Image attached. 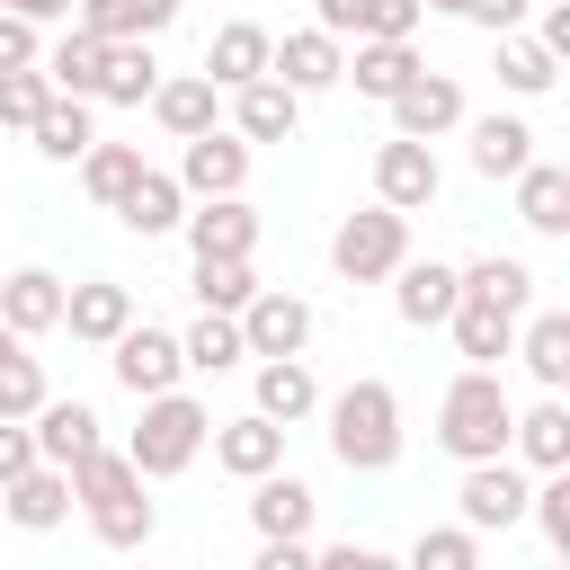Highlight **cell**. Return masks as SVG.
Instances as JSON below:
<instances>
[{
    "instance_id": "6da1fadb",
    "label": "cell",
    "mask_w": 570,
    "mask_h": 570,
    "mask_svg": "<svg viewBox=\"0 0 570 570\" xmlns=\"http://www.w3.org/2000/svg\"><path fill=\"white\" fill-rule=\"evenodd\" d=\"M71 499L89 508V534H98L107 552H142V543H151V499H142V472H134V454H116V445H89V454L71 463Z\"/></svg>"
},
{
    "instance_id": "7a4b0ae2",
    "label": "cell",
    "mask_w": 570,
    "mask_h": 570,
    "mask_svg": "<svg viewBox=\"0 0 570 570\" xmlns=\"http://www.w3.org/2000/svg\"><path fill=\"white\" fill-rule=\"evenodd\" d=\"M321 410H330V454H338L347 472H392V463H401V392H392V383L356 374V383L330 392Z\"/></svg>"
},
{
    "instance_id": "3957f363",
    "label": "cell",
    "mask_w": 570,
    "mask_h": 570,
    "mask_svg": "<svg viewBox=\"0 0 570 570\" xmlns=\"http://www.w3.org/2000/svg\"><path fill=\"white\" fill-rule=\"evenodd\" d=\"M508 419H517V401H508L499 365H463V374L445 383V401H436V445H445L454 463L508 454Z\"/></svg>"
},
{
    "instance_id": "277c9868",
    "label": "cell",
    "mask_w": 570,
    "mask_h": 570,
    "mask_svg": "<svg viewBox=\"0 0 570 570\" xmlns=\"http://www.w3.org/2000/svg\"><path fill=\"white\" fill-rule=\"evenodd\" d=\"M205 436H214V410H205V401H187V392L169 383V392H142V428H134V445H125V454H134V472H142V481H178V472L205 454Z\"/></svg>"
},
{
    "instance_id": "5b68a950",
    "label": "cell",
    "mask_w": 570,
    "mask_h": 570,
    "mask_svg": "<svg viewBox=\"0 0 570 570\" xmlns=\"http://www.w3.org/2000/svg\"><path fill=\"white\" fill-rule=\"evenodd\" d=\"M410 258V214H392L383 196L365 205V214H347L338 232H330V267L347 276V285H383L392 267Z\"/></svg>"
},
{
    "instance_id": "8992f818",
    "label": "cell",
    "mask_w": 570,
    "mask_h": 570,
    "mask_svg": "<svg viewBox=\"0 0 570 570\" xmlns=\"http://www.w3.org/2000/svg\"><path fill=\"white\" fill-rule=\"evenodd\" d=\"M454 508H463V525H472V534H508V525L525 517V472H517L508 454H481V463H463Z\"/></svg>"
},
{
    "instance_id": "52a82bcc",
    "label": "cell",
    "mask_w": 570,
    "mask_h": 570,
    "mask_svg": "<svg viewBox=\"0 0 570 570\" xmlns=\"http://www.w3.org/2000/svg\"><path fill=\"white\" fill-rule=\"evenodd\" d=\"M436 187H445V169H436V151H428L419 134H392V142L374 151V196H383L392 214H428Z\"/></svg>"
},
{
    "instance_id": "ba28073f",
    "label": "cell",
    "mask_w": 570,
    "mask_h": 570,
    "mask_svg": "<svg viewBox=\"0 0 570 570\" xmlns=\"http://www.w3.org/2000/svg\"><path fill=\"white\" fill-rule=\"evenodd\" d=\"M107 365H116V383L142 401V392H169L178 374H187V356H178V338L169 330H151V321H125L116 338H107Z\"/></svg>"
},
{
    "instance_id": "9c48e42d",
    "label": "cell",
    "mask_w": 570,
    "mask_h": 570,
    "mask_svg": "<svg viewBox=\"0 0 570 570\" xmlns=\"http://www.w3.org/2000/svg\"><path fill=\"white\" fill-rule=\"evenodd\" d=\"M240 338H249V356H303L312 347V303L285 294V285H258L240 303Z\"/></svg>"
},
{
    "instance_id": "30bf717a",
    "label": "cell",
    "mask_w": 570,
    "mask_h": 570,
    "mask_svg": "<svg viewBox=\"0 0 570 570\" xmlns=\"http://www.w3.org/2000/svg\"><path fill=\"white\" fill-rule=\"evenodd\" d=\"M383 107H392V134L436 142V134H454V125H463V80H454V71H419V80H401Z\"/></svg>"
},
{
    "instance_id": "8fae6325",
    "label": "cell",
    "mask_w": 570,
    "mask_h": 570,
    "mask_svg": "<svg viewBox=\"0 0 570 570\" xmlns=\"http://www.w3.org/2000/svg\"><path fill=\"white\" fill-rule=\"evenodd\" d=\"M178 232H187L196 258H249V249H258V214H249L240 196H187Z\"/></svg>"
},
{
    "instance_id": "7c38bea8",
    "label": "cell",
    "mask_w": 570,
    "mask_h": 570,
    "mask_svg": "<svg viewBox=\"0 0 570 570\" xmlns=\"http://www.w3.org/2000/svg\"><path fill=\"white\" fill-rule=\"evenodd\" d=\"M338 62H347V36H330V27H294V36H276L267 45V71L285 80V89H338Z\"/></svg>"
},
{
    "instance_id": "4fadbf2b",
    "label": "cell",
    "mask_w": 570,
    "mask_h": 570,
    "mask_svg": "<svg viewBox=\"0 0 570 570\" xmlns=\"http://www.w3.org/2000/svg\"><path fill=\"white\" fill-rule=\"evenodd\" d=\"M294 125H303V89H285L276 71L232 89V134L240 142H294Z\"/></svg>"
},
{
    "instance_id": "5bb4252c",
    "label": "cell",
    "mask_w": 570,
    "mask_h": 570,
    "mask_svg": "<svg viewBox=\"0 0 570 570\" xmlns=\"http://www.w3.org/2000/svg\"><path fill=\"white\" fill-rule=\"evenodd\" d=\"M240 178H249V142L240 134H223V125L187 134V151H178V187L187 196H240Z\"/></svg>"
},
{
    "instance_id": "9a60e30c",
    "label": "cell",
    "mask_w": 570,
    "mask_h": 570,
    "mask_svg": "<svg viewBox=\"0 0 570 570\" xmlns=\"http://www.w3.org/2000/svg\"><path fill=\"white\" fill-rule=\"evenodd\" d=\"M454 294H463V267H445V258H401L392 267V312L410 330H445Z\"/></svg>"
},
{
    "instance_id": "2e32d148",
    "label": "cell",
    "mask_w": 570,
    "mask_h": 570,
    "mask_svg": "<svg viewBox=\"0 0 570 570\" xmlns=\"http://www.w3.org/2000/svg\"><path fill=\"white\" fill-rule=\"evenodd\" d=\"M205 445H214V463H223L232 481H258V472H276V463H285V428H276V419H258V410H249V419H214V436H205Z\"/></svg>"
},
{
    "instance_id": "e0dca14e",
    "label": "cell",
    "mask_w": 570,
    "mask_h": 570,
    "mask_svg": "<svg viewBox=\"0 0 570 570\" xmlns=\"http://www.w3.org/2000/svg\"><path fill=\"white\" fill-rule=\"evenodd\" d=\"M0 508H9V525H27V534H53V525L71 517V472L36 454V463H27V472L0 490Z\"/></svg>"
},
{
    "instance_id": "ac0fdd59",
    "label": "cell",
    "mask_w": 570,
    "mask_h": 570,
    "mask_svg": "<svg viewBox=\"0 0 570 570\" xmlns=\"http://www.w3.org/2000/svg\"><path fill=\"white\" fill-rule=\"evenodd\" d=\"M134 321V294L116 285V276H89V285H62V330L80 338V347H107L116 330Z\"/></svg>"
},
{
    "instance_id": "d6986e66",
    "label": "cell",
    "mask_w": 570,
    "mask_h": 570,
    "mask_svg": "<svg viewBox=\"0 0 570 570\" xmlns=\"http://www.w3.org/2000/svg\"><path fill=\"white\" fill-rule=\"evenodd\" d=\"M428 62H419V45L410 36H356V53L338 62V80H356L365 98H392L401 80H419Z\"/></svg>"
},
{
    "instance_id": "ffe728a7",
    "label": "cell",
    "mask_w": 570,
    "mask_h": 570,
    "mask_svg": "<svg viewBox=\"0 0 570 570\" xmlns=\"http://www.w3.org/2000/svg\"><path fill=\"white\" fill-rule=\"evenodd\" d=\"M508 187H517V223H525V232H543V240L570 232V169H561V160H525Z\"/></svg>"
},
{
    "instance_id": "44dd1931",
    "label": "cell",
    "mask_w": 570,
    "mask_h": 570,
    "mask_svg": "<svg viewBox=\"0 0 570 570\" xmlns=\"http://www.w3.org/2000/svg\"><path fill=\"white\" fill-rule=\"evenodd\" d=\"M178 214H187V187H178V169H142V178L116 196V223H125L134 240H160V232H178Z\"/></svg>"
},
{
    "instance_id": "7402d4cb",
    "label": "cell",
    "mask_w": 570,
    "mask_h": 570,
    "mask_svg": "<svg viewBox=\"0 0 570 570\" xmlns=\"http://www.w3.org/2000/svg\"><path fill=\"white\" fill-rule=\"evenodd\" d=\"M0 321H9L18 338L62 330V276H53V267H18V276H0Z\"/></svg>"
},
{
    "instance_id": "603a6c76",
    "label": "cell",
    "mask_w": 570,
    "mask_h": 570,
    "mask_svg": "<svg viewBox=\"0 0 570 570\" xmlns=\"http://www.w3.org/2000/svg\"><path fill=\"white\" fill-rule=\"evenodd\" d=\"M445 330H454V347H463L472 365H499V356L517 347V312H508V303H490V294H454Z\"/></svg>"
},
{
    "instance_id": "cb8c5ba5",
    "label": "cell",
    "mask_w": 570,
    "mask_h": 570,
    "mask_svg": "<svg viewBox=\"0 0 570 570\" xmlns=\"http://www.w3.org/2000/svg\"><path fill=\"white\" fill-rule=\"evenodd\" d=\"M543 392L570 383V312H517V347H508Z\"/></svg>"
},
{
    "instance_id": "d4e9b609",
    "label": "cell",
    "mask_w": 570,
    "mask_h": 570,
    "mask_svg": "<svg viewBox=\"0 0 570 570\" xmlns=\"http://www.w3.org/2000/svg\"><path fill=\"white\" fill-rule=\"evenodd\" d=\"M27 428H36V454H45V463H62V472L98 445V410H89V401H53V392H45V401L27 410Z\"/></svg>"
},
{
    "instance_id": "484cf974",
    "label": "cell",
    "mask_w": 570,
    "mask_h": 570,
    "mask_svg": "<svg viewBox=\"0 0 570 570\" xmlns=\"http://www.w3.org/2000/svg\"><path fill=\"white\" fill-rule=\"evenodd\" d=\"M508 454H517V463H534V472L570 463V401H561V392H543L534 410H517V419H508Z\"/></svg>"
},
{
    "instance_id": "4316f807",
    "label": "cell",
    "mask_w": 570,
    "mask_h": 570,
    "mask_svg": "<svg viewBox=\"0 0 570 570\" xmlns=\"http://www.w3.org/2000/svg\"><path fill=\"white\" fill-rule=\"evenodd\" d=\"M321 410V383H312V365L303 356H258V419H276V428H303Z\"/></svg>"
},
{
    "instance_id": "83f0119b",
    "label": "cell",
    "mask_w": 570,
    "mask_h": 570,
    "mask_svg": "<svg viewBox=\"0 0 570 570\" xmlns=\"http://www.w3.org/2000/svg\"><path fill=\"white\" fill-rule=\"evenodd\" d=\"M267 45H276V36H267L258 18H232V27H214V45H205V80H214V89H240V80H258V71H267Z\"/></svg>"
},
{
    "instance_id": "f1b7e54d",
    "label": "cell",
    "mask_w": 570,
    "mask_h": 570,
    "mask_svg": "<svg viewBox=\"0 0 570 570\" xmlns=\"http://www.w3.org/2000/svg\"><path fill=\"white\" fill-rule=\"evenodd\" d=\"M249 525L258 534H312V481H294L285 463L249 481Z\"/></svg>"
},
{
    "instance_id": "f546056e",
    "label": "cell",
    "mask_w": 570,
    "mask_h": 570,
    "mask_svg": "<svg viewBox=\"0 0 570 570\" xmlns=\"http://www.w3.org/2000/svg\"><path fill=\"white\" fill-rule=\"evenodd\" d=\"M312 27H330V36H410L419 0H312Z\"/></svg>"
},
{
    "instance_id": "4dcf8cb0",
    "label": "cell",
    "mask_w": 570,
    "mask_h": 570,
    "mask_svg": "<svg viewBox=\"0 0 570 570\" xmlns=\"http://www.w3.org/2000/svg\"><path fill=\"white\" fill-rule=\"evenodd\" d=\"M169 18H178V0H71V27H89V36H107V45L160 36Z\"/></svg>"
},
{
    "instance_id": "1f68e13d",
    "label": "cell",
    "mask_w": 570,
    "mask_h": 570,
    "mask_svg": "<svg viewBox=\"0 0 570 570\" xmlns=\"http://www.w3.org/2000/svg\"><path fill=\"white\" fill-rule=\"evenodd\" d=\"M214 98H223V89H214L205 71H178V80H160L142 107L160 116V134H178V142H187V134H205V125H214Z\"/></svg>"
},
{
    "instance_id": "d6a6232c",
    "label": "cell",
    "mask_w": 570,
    "mask_h": 570,
    "mask_svg": "<svg viewBox=\"0 0 570 570\" xmlns=\"http://www.w3.org/2000/svg\"><path fill=\"white\" fill-rule=\"evenodd\" d=\"M27 134H36V151H45V160H80V151L98 142V125H89V98H71V89H53V98L36 107V125H27Z\"/></svg>"
},
{
    "instance_id": "836d02e7",
    "label": "cell",
    "mask_w": 570,
    "mask_h": 570,
    "mask_svg": "<svg viewBox=\"0 0 570 570\" xmlns=\"http://www.w3.org/2000/svg\"><path fill=\"white\" fill-rule=\"evenodd\" d=\"M534 160V125L525 116H472V169L481 178H517Z\"/></svg>"
},
{
    "instance_id": "e575fe53",
    "label": "cell",
    "mask_w": 570,
    "mask_h": 570,
    "mask_svg": "<svg viewBox=\"0 0 570 570\" xmlns=\"http://www.w3.org/2000/svg\"><path fill=\"white\" fill-rule=\"evenodd\" d=\"M160 89V62H151V36H125V45H107V71H98V98L107 107H142Z\"/></svg>"
},
{
    "instance_id": "d590c367",
    "label": "cell",
    "mask_w": 570,
    "mask_h": 570,
    "mask_svg": "<svg viewBox=\"0 0 570 570\" xmlns=\"http://www.w3.org/2000/svg\"><path fill=\"white\" fill-rule=\"evenodd\" d=\"M98 71H107V36L71 27L62 45H45V80H53V89H71V98H98Z\"/></svg>"
},
{
    "instance_id": "8d00e7d4",
    "label": "cell",
    "mask_w": 570,
    "mask_h": 570,
    "mask_svg": "<svg viewBox=\"0 0 570 570\" xmlns=\"http://www.w3.org/2000/svg\"><path fill=\"white\" fill-rule=\"evenodd\" d=\"M178 356H187V374H232V365L249 356V338H240V312H205V321L178 338Z\"/></svg>"
},
{
    "instance_id": "74e56055",
    "label": "cell",
    "mask_w": 570,
    "mask_h": 570,
    "mask_svg": "<svg viewBox=\"0 0 570 570\" xmlns=\"http://www.w3.org/2000/svg\"><path fill=\"white\" fill-rule=\"evenodd\" d=\"M552 80H561V62H552L534 36H517V27H508V36H499V89H517V98H543Z\"/></svg>"
},
{
    "instance_id": "f35d334b",
    "label": "cell",
    "mask_w": 570,
    "mask_h": 570,
    "mask_svg": "<svg viewBox=\"0 0 570 570\" xmlns=\"http://www.w3.org/2000/svg\"><path fill=\"white\" fill-rule=\"evenodd\" d=\"M134 178H142V151H134V142H89V151H80V187H89L107 214H116V196H125Z\"/></svg>"
},
{
    "instance_id": "ab89813d",
    "label": "cell",
    "mask_w": 570,
    "mask_h": 570,
    "mask_svg": "<svg viewBox=\"0 0 570 570\" xmlns=\"http://www.w3.org/2000/svg\"><path fill=\"white\" fill-rule=\"evenodd\" d=\"M463 294H490V303L525 312V303H534V267H525V258H508V249H490V258H472V267H463Z\"/></svg>"
},
{
    "instance_id": "60d3db41",
    "label": "cell",
    "mask_w": 570,
    "mask_h": 570,
    "mask_svg": "<svg viewBox=\"0 0 570 570\" xmlns=\"http://www.w3.org/2000/svg\"><path fill=\"white\" fill-rule=\"evenodd\" d=\"M258 294V267L249 258H196V303L205 312H240Z\"/></svg>"
},
{
    "instance_id": "b9f144b4",
    "label": "cell",
    "mask_w": 570,
    "mask_h": 570,
    "mask_svg": "<svg viewBox=\"0 0 570 570\" xmlns=\"http://www.w3.org/2000/svg\"><path fill=\"white\" fill-rule=\"evenodd\" d=\"M525 517H534V525H543V543L570 561V463H552V472H543V490H525Z\"/></svg>"
},
{
    "instance_id": "7bdbcfd3",
    "label": "cell",
    "mask_w": 570,
    "mask_h": 570,
    "mask_svg": "<svg viewBox=\"0 0 570 570\" xmlns=\"http://www.w3.org/2000/svg\"><path fill=\"white\" fill-rule=\"evenodd\" d=\"M410 561H419V570H481V534H472V525H428V534L410 543Z\"/></svg>"
},
{
    "instance_id": "ee69618b",
    "label": "cell",
    "mask_w": 570,
    "mask_h": 570,
    "mask_svg": "<svg viewBox=\"0 0 570 570\" xmlns=\"http://www.w3.org/2000/svg\"><path fill=\"white\" fill-rule=\"evenodd\" d=\"M53 98V80H45V62H18V71H0V125H36V107Z\"/></svg>"
},
{
    "instance_id": "f6af8a7d",
    "label": "cell",
    "mask_w": 570,
    "mask_h": 570,
    "mask_svg": "<svg viewBox=\"0 0 570 570\" xmlns=\"http://www.w3.org/2000/svg\"><path fill=\"white\" fill-rule=\"evenodd\" d=\"M36 401H45V365H36V356H27V338H18V347L0 356V419H27Z\"/></svg>"
},
{
    "instance_id": "bcb514c9",
    "label": "cell",
    "mask_w": 570,
    "mask_h": 570,
    "mask_svg": "<svg viewBox=\"0 0 570 570\" xmlns=\"http://www.w3.org/2000/svg\"><path fill=\"white\" fill-rule=\"evenodd\" d=\"M18 62H45V36H36V18L0 9V71H18Z\"/></svg>"
},
{
    "instance_id": "7dc6e473",
    "label": "cell",
    "mask_w": 570,
    "mask_h": 570,
    "mask_svg": "<svg viewBox=\"0 0 570 570\" xmlns=\"http://www.w3.org/2000/svg\"><path fill=\"white\" fill-rule=\"evenodd\" d=\"M27 463H36V428H27V419H0V490H9Z\"/></svg>"
},
{
    "instance_id": "c3c4849f",
    "label": "cell",
    "mask_w": 570,
    "mask_h": 570,
    "mask_svg": "<svg viewBox=\"0 0 570 570\" xmlns=\"http://www.w3.org/2000/svg\"><path fill=\"white\" fill-rule=\"evenodd\" d=\"M525 9H534V0H472L463 18H472V27H490V36H508V27L525 18Z\"/></svg>"
},
{
    "instance_id": "681fc988",
    "label": "cell",
    "mask_w": 570,
    "mask_h": 570,
    "mask_svg": "<svg viewBox=\"0 0 570 570\" xmlns=\"http://www.w3.org/2000/svg\"><path fill=\"white\" fill-rule=\"evenodd\" d=\"M552 62H570V9H543V36H534Z\"/></svg>"
},
{
    "instance_id": "f907efd6",
    "label": "cell",
    "mask_w": 570,
    "mask_h": 570,
    "mask_svg": "<svg viewBox=\"0 0 570 570\" xmlns=\"http://www.w3.org/2000/svg\"><path fill=\"white\" fill-rule=\"evenodd\" d=\"M0 9H18V18H36V27H45V18H71V0H0Z\"/></svg>"
},
{
    "instance_id": "816d5d0a",
    "label": "cell",
    "mask_w": 570,
    "mask_h": 570,
    "mask_svg": "<svg viewBox=\"0 0 570 570\" xmlns=\"http://www.w3.org/2000/svg\"><path fill=\"white\" fill-rule=\"evenodd\" d=\"M419 9H445V18H463V9H472V0H419Z\"/></svg>"
},
{
    "instance_id": "f5cc1de1",
    "label": "cell",
    "mask_w": 570,
    "mask_h": 570,
    "mask_svg": "<svg viewBox=\"0 0 570 570\" xmlns=\"http://www.w3.org/2000/svg\"><path fill=\"white\" fill-rule=\"evenodd\" d=\"M9 347H18V330H9V321H0V356H9Z\"/></svg>"
}]
</instances>
